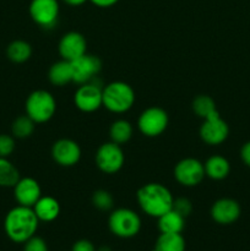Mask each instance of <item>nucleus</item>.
<instances>
[{
    "instance_id": "b1692460",
    "label": "nucleus",
    "mask_w": 250,
    "mask_h": 251,
    "mask_svg": "<svg viewBox=\"0 0 250 251\" xmlns=\"http://www.w3.org/2000/svg\"><path fill=\"white\" fill-rule=\"evenodd\" d=\"M110 139L113 142L120 145L129 141L132 136V126L126 120H117L110 126Z\"/></svg>"
},
{
    "instance_id": "393cba45",
    "label": "nucleus",
    "mask_w": 250,
    "mask_h": 251,
    "mask_svg": "<svg viewBox=\"0 0 250 251\" xmlns=\"http://www.w3.org/2000/svg\"><path fill=\"white\" fill-rule=\"evenodd\" d=\"M34 124L36 123L28 115H21V117L16 118L14 123H12V135L17 137V139H27V137H29L33 134Z\"/></svg>"
},
{
    "instance_id": "423d86ee",
    "label": "nucleus",
    "mask_w": 250,
    "mask_h": 251,
    "mask_svg": "<svg viewBox=\"0 0 250 251\" xmlns=\"http://www.w3.org/2000/svg\"><path fill=\"white\" fill-rule=\"evenodd\" d=\"M96 163L98 168L105 174L117 173L124 164V153L115 142H105L96 153Z\"/></svg>"
},
{
    "instance_id": "9d476101",
    "label": "nucleus",
    "mask_w": 250,
    "mask_h": 251,
    "mask_svg": "<svg viewBox=\"0 0 250 251\" xmlns=\"http://www.w3.org/2000/svg\"><path fill=\"white\" fill-rule=\"evenodd\" d=\"M74 102H75L76 107L80 110H82V112H96V110L100 109L103 105L102 88H100V85L93 82V81L83 83L75 92Z\"/></svg>"
},
{
    "instance_id": "0eeeda50",
    "label": "nucleus",
    "mask_w": 250,
    "mask_h": 251,
    "mask_svg": "<svg viewBox=\"0 0 250 251\" xmlns=\"http://www.w3.org/2000/svg\"><path fill=\"white\" fill-rule=\"evenodd\" d=\"M137 125L145 136L156 137L168 126V114L162 108L151 107L141 113Z\"/></svg>"
},
{
    "instance_id": "ddd939ff",
    "label": "nucleus",
    "mask_w": 250,
    "mask_h": 251,
    "mask_svg": "<svg viewBox=\"0 0 250 251\" xmlns=\"http://www.w3.org/2000/svg\"><path fill=\"white\" fill-rule=\"evenodd\" d=\"M51 156L60 166L73 167L80 161L81 149L73 140L61 139L54 142L51 147Z\"/></svg>"
},
{
    "instance_id": "7c9ffc66",
    "label": "nucleus",
    "mask_w": 250,
    "mask_h": 251,
    "mask_svg": "<svg viewBox=\"0 0 250 251\" xmlns=\"http://www.w3.org/2000/svg\"><path fill=\"white\" fill-rule=\"evenodd\" d=\"M71 251H97V250H96L95 245H93L90 240L81 239V240H77V242L73 245V249H71Z\"/></svg>"
},
{
    "instance_id": "72a5a7b5",
    "label": "nucleus",
    "mask_w": 250,
    "mask_h": 251,
    "mask_svg": "<svg viewBox=\"0 0 250 251\" xmlns=\"http://www.w3.org/2000/svg\"><path fill=\"white\" fill-rule=\"evenodd\" d=\"M64 1L71 6H78V5H82L83 2H86V0H64Z\"/></svg>"
},
{
    "instance_id": "f257e3e1",
    "label": "nucleus",
    "mask_w": 250,
    "mask_h": 251,
    "mask_svg": "<svg viewBox=\"0 0 250 251\" xmlns=\"http://www.w3.org/2000/svg\"><path fill=\"white\" fill-rule=\"evenodd\" d=\"M39 220L33 208L27 206H16L6 213L4 220V230L11 242L25 244L38 229Z\"/></svg>"
},
{
    "instance_id": "20e7f679",
    "label": "nucleus",
    "mask_w": 250,
    "mask_h": 251,
    "mask_svg": "<svg viewBox=\"0 0 250 251\" xmlns=\"http://www.w3.org/2000/svg\"><path fill=\"white\" fill-rule=\"evenodd\" d=\"M56 110L55 98L44 90H37L26 100V114L34 123H46L53 118Z\"/></svg>"
},
{
    "instance_id": "c85d7f7f",
    "label": "nucleus",
    "mask_w": 250,
    "mask_h": 251,
    "mask_svg": "<svg viewBox=\"0 0 250 251\" xmlns=\"http://www.w3.org/2000/svg\"><path fill=\"white\" fill-rule=\"evenodd\" d=\"M173 210L185 218L188 217L191 213V211H193V205H191L190 200H188V199L179 198L176 199V200H174Z\"/></svg>"
},
{
    "instance_id": "473e14b6",
    "label": "nucleus",
    "mask_w": 250,
    "mask_h": 251,
    "mask_svg": "<svg viewBox=\"0 0 250 251\" xmlns=\"http://www.w3.org/2000/svg\"><path fill=\"white\" fill-rule=\"evenodd\" d=\"M92 4H95L96 6H100V7H109L113 6V5L117 4L119 0H90Z\"/></svg>"
},
{
    "instance_id": "f3484780",
    "label": "nucleus",
    "mask_w": 250,
    "mask_h": 251,
    "mask_svg": "<svg viewBox=\"0 0 250 251\" xmlns=\"http://www.w3.org/2000/svg\"><path fill=\"white\" fill-rule=\"evenodd\" d=\"M32 208L42 222H53L60 213V205L58 200L51 196H44V198L41 196V199L34 203Z\"/></svg>"
},
{
    "instance_id": "4468645a",
    "label": "nucleus",
    "mask_w": 250,
    "mask_h": 251,
    "mask_svg": "<svg viewBox=\"0 0 250 251\" xmlns=\"http://www.w3.org/2000/svg\"><path fill=\"white\" fill-rule=\"evenodd\" d=\"M86 47L87 43L82 34L78 32H69L64 34L59 42V53L64 60L74 61L86 54Z\"/></svg>"
},
{
    "instance_id": "412c9836",
    "label": "nucleus",
    "mask_w": 250,
    "mask_h": 251,
    "mask_svg": "<svg viewBox=\"0 0 250 251\" xmlns=\"http://www.w3.org/2000/svg\"><path fill=\"white\" fill-rule=\"evenodd\" d=\"M185 227V218L172 208L158 217V228L161 233H181Z\"/></svg>"
},
{
    "instance_id": "bb28decb",
    "label": "nucleus",
    "mask_w": 250,
    "mask_h": 251,
    "mask_svg": "<svg viewBox=\"0 0 250 251\" xmlns=\"http://www.w3.org/2000/svg\"><path fill=\"white\" fill-rule=\"evenodd\" d=\"M92 203L100 211H109L114 205V200L107 190H97L92 196Z\"/></svg>"
},
{
    "instance_id": "4be33fe9",
    "label": "nucleus",
    "mask_w": 250,
    "mask_h": 251,
    "mask_svg": "<svg viewBox=\"0 0 250 251\" xmlns=\"http://www.w3.org/2000/svg\"><path fill=\"white\" fill-rule=\"evenodd\" d=\"M20 179L19 169L7 158H0V186L14 188Z\"/></svg>"
},
{
    "instance_id": "f8f14e48",
    "label": "nucleus",
    "mask_w": 250,
    "mask_h": 251,
    "mask_svg": "<svg viewBox=\"0 0 250 251\" xmlns=\"http://www.w3.org/2000/svg\"><path fill=\"white\" fill-rule=\"evenodd\" d=\"M70 63L73 66V82L78 85H83L95 80L102 69V63L100 59L90 54H83L82 56Z\"/></svg>"
},
{
    "instance_id": "c756f323",
    "label": "nucleus",
    "mask_w": 250,
    "mask_h": 251,
    "mask_svg": "<svg viewBox=\"0 0 250 251\" xmlns=\"http://www.w3.org/2000/svg\"><path fill=\"white\" fill-rule=\"evenodd\" d=\"M24 251H49L48 245L43 238L33 235L31 239L27 240L24 245Z\"/></svg>"
},
{
    "instance_id": "f03ea898",
    "label": "nucleus",
    "mask_w": 250,
    "mask_h": 251,
    "mask_svg": "<svg viewBox=\"0 0 250 251\" xmlns=\"http://www.w3.org/2000/svg\"><path fill=\"white\" fill-rule=\"evenodd\" d=\"M137 201L146 215L158 218L173 208L174 199L171 191L164 185L159 183H150L139 189Z\"/></svg>"
},
{
    "instance_id": "1a4fd4ad",
    "label": "nucleus",
    "mask_w": 250,
    "mask_h": 251,
    "mask_svg": "<svg viewBox=\"0 0 250 251\" xmlns=\"http://www.w3.org/2000/svg\"><path fill=\"white\" fill-rule=\"evenodd\" d=\"M29 15L32 20L43 28H53L58 22V0H32L29 5Z\"/></svg>"
},
{
    "instance_id": "9b49d317",
    "label": "nucleus",
    "mask_w": 250,
    "mask_h": 251,
    "mask_svg": "<svg viewBox=\"0 0 250 251\" xmlns=\"http://www.w3.org/2000/svg\"><path fill=\"white\" fill-rule=\"evenodd\" d=\"M205 176V167L196 158L181 159L174 168V176L184 186L198 185Z\"/></svg>"
},
{
    "instance_id": "f704fd0d",
    "label": "nucleus",
    "mask_w": 250,
    "mask_h": 251,
    "mask_svg": "<svg viewBox=\"0 0 250 251\" xmlns=\"http://www.w3.org/2000/svg\"><path fill=\"white\" fill-rule=\"evenodd\" d=\"M97 251H112V250H110L109 247H100Z\"/></svg>"
},
{
    "instance_id": "6e6552de",
    "label": "nucleus",
    "mask_w": 250,
    "mask_h": 251,
    "mask_svg": "<svg viewBox=\"0 0 250 251\" xmlns=\"http://www.w3.org/2000/svg\"><path fill=\"white\" fill-rule=\"evenodd\" d=\"M228 134H229V127L227 123L220 117V113L217 110L205 118L200 127V137L202 141L212 146L225 141Z\"/></svg>"
},
{
    "instance_id": "aec40b11",
    "label": "nucleus",
    "mask_w": 250,
    "mask_h": 251,
    "mask_svg": "<svg viewBox=\"0 0 250 251\" xmlns=\"http://www.w3.org/2000/svg\"><path fill=\"white\" fill-rule=\"evenodd\" d=\"M185 239L181 233H161L151 251H185Z\"/></svg>"
},
{
    "instance_id": "7ed1b4c3",
    "label": "nucleus",
    "mask_w": 250,
    "mask_h": 251,
    "mask_svg": "<svg viewBox=\"0 0 250 251\" xmlns=\"http://www.w3.org/2000/svg\"><path fill=\"white\" fill-rule=\"evenodd\" d=\"M103 105L112 113H125L134 105L135 92L132 87L122 81L110 82L102 90Z\"/></svg>"
},
{
    "instance_id": "2f4dec72",
    "label": "nucleus",
    "mask_w": 250,
    "mask_h": 251,
    "mask_svg": "<svg viewBox=\"0 0 250 251\" xmlns=\"http://www.w3.org/2000/svg\"><path fill=\"white\" fill-rule=\"evenodd\" d=\"M240 156H242L243 162H244L248 167H250V141L247 142V144L242 147Z\"/></svg>"
},
{
    "instance_id": "cd10ccee",
    "label": "nucleus",
    "mask_w": 250,
    "mask_h": 251,
    "mask_svg": "<svg viewBox=\"0 0 250 251\" xmlns=\"http://www.w3.org/2000/svg\"><path fill=\"white\" fill-rule=\"evenodd\" d=\"M15 150V140L10 135L0 134V158H7Z\"/></svg>"
},
{
    "instance_id": "5701e85b",
    "label": "nucleus",
    "mask_w": 250,
    "mask_h": 251,
    "mask_svg": "<svg viewBox=\"0 0 250 251\" xmlns=\"http://www.w3.org/2000/svg\"><path fill=\"white\" fill-rule=\"evenodd\" d=\"M7 58L16 64L25 63L32 55V48L29 43L25 41H14L7 46L6 49Z\"/></svg>"
},
{
    "instance_id": "2eb2a0df",
    "label": "nucleus",
    "mask_w": 250,
    "mask_h": 251,
    "mask_svg": "<svg viewBox=\"0 0 250 251\" xmlns=\"http://www.w3.org/2000/svg\"><path fill=\"white\" fill-rule=\"evenodd\" d=\"M14 195L19 205L33 207L41 199L42 190L38 181L33 178H22L14 186Z\"/></svg>"
},
{
    "instance_id": "a211bd4d",
    "label": "nucleus",
    "mask_w": 250,
    "mask_h": 251,
    "mask_svg": "<svg viewBox=\"0 0 250 251\" xmlns=\"http://www.w3.org/2000/svg\"><path fill=\"white\" fill-rule=\"evenodd\" d=\"M205 174L213 180H222L229 174V162L222 156H212L203 164Z\"/></svg>"
},
{
    "instance_id": "a878e982",
    "label": "nucleus",
    "mask_w": 250,
    "mask_h": 251,
    "mask_svg": "<svg viewBox=\"0 0 250 251\" xmlns=\"http://www.w3.org/2000/svg\"><path fill=\"white\" fill-rule=\"evenodd\" d=\"M193 109L200 118H207L208 115L216 112V103L208 96H198L193 102Z\"/></svg>"
},
{
    "instance_id": "dca6fc26",
    "label": "nucleus",
    "mask_w": 250,
    "mask_h": 251,
    "mask_svg": "<svg viewBox=\"0 0 250 251\" xmlns=\"http://www.w3.org/2000/svg\"><path fill=\"white\" fill-rule=\"evenodd\" d=\"M240 206L233 199H221L211 207V217L218 225H232L239 218Z\"/></svg>"
},
{
    "instance_id": "39448f33",
    "label": "nucleus",
    "mask_w": 250,
    "mask_h": 251,
    "mask_svg": "<svg viewBox=\"0 0 250 251\" xmlns=\"http://www.w3.org/2000/svg\"><path fill=\"white\" fill-rule=\"evenodd\" d=\"M110 232L117 237L127 239L132 238L141 229V220L139 215L129 208H118L113 211L108 220Z\"/></svg>"
},
{
    "instance_id": "6ab92c4d",
    "label": "nucleus",
    "mask_w": 250,
    "mask_h": 251,
    "mask_svg": "<svg viewBox=\"0 0 250 251\" xmlns=\"http://www.w3.org/2000/svg\"><path fill=\"white\" fill-rule=\"evenodd\" d=\"M73 66L68 60H61L54 63L49 69V80L55 86H64L73 82Z\"/></svg>"
}]
</instances>
